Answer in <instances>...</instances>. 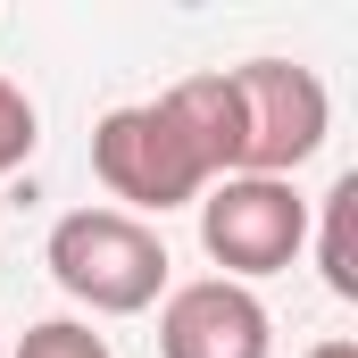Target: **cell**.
Wrapping results in <instances>:
<instances>
[{"label": "cell", "mask_w": 358, "mask_h": 358, "mask_svg": "<svg viewBox=\"0 0 358 358\" xmlns=\"http://www.w3.org/2000/svg\"><path fill=\"white\" fill-rule=\"evenodd\" d=\"M92 176L108 183V200L134 208H183L208 183L242 176V108H234V76H183L159 100L108 108L92 125Z\"/></svg>", "instance_id": "6da1fadb"}, {"label": "cell", "mask_w": 358, "mask_h": 358, "mask_svg": "<svg viewBox=\"0 0 358 358\" xmlns=\"http://www.w3.org/2000/svg\"><path fill=\"white\" fill-rule=\"evenodd\" d=\"M50 275L92 317H142L167 292V242L125 208H67L50 225Z\"/></svg>", "instance_id": "7a4b0ae2"}, {"label": "cell", "mask_w": 358, "mask_h": 358, "mask_svg": "<svg viewBox=\"0 0 358 358\" xmlns=\"http://www.w3.org/2000/svg\"><path fill=\"white\" fill-rule=\"evenodd\" d=\"M300 242H308V200L283 176H225L200 192V250L225 267V283L292 267Z\"/></svg>", "instance_id": "3957f363"}, {"label": "cell", "mask_w": 358, "mask_h": 358, "mask_svg": "<svg viewBox=\"0 0 358 358\" xmlns=\"http://www.w3.org/2000/svg\"><path fill=\"white\" fill-rule=\"evenodd\" d=\"M234 76V108H242V176H283L300 159L325 150V125H334V100L308 67L292 59H242L225 67Z\"/></svg>", "instance_id": "277c9868"}, {"label": "cell", "mask_w": 358, "mask_h": 358, "mask_svg": "<svg viewBox=\"0 0 358 358\" xmlns=\"http://www.w3.org/2000/svg\"><path fill=\"white\" fill-rule=\"evenodd\" d=\"M275 350V317L250 283L200 275L176 283L159 308V358H267Z\"/></svg>", "instance_id": "5b68a950"}, {"label": "cell", "mask_w": 358, "mask_h": 358, "mask_svg": "<svg viewBox=\"0 0 358 358\" xmlns=\"http://www.w3.org/2000/svg\"><path fill=\"white\" fill-rule=\"evenodd\" d=\"M317 267H325V292H334V300H358V176H334V192H325Z\"/></svg>", "instance_id": "8992f818"}, {"label": "cell", "mask_w": 358, "mask_h": 358, "mask_svg": "<svg viewBox=\"0 0 358 358\" xmlns=\"http://www.w3.org/2000/svg\"><path fill=\"white\" fill-rule=\"evenodd\" d=\"M34 142H42V117H34V100L0 76V176H17L25 159H34Z\"/></svg>", "instance_id": "52a82bcc"}, {"label": "cell", "mask_w": 358, "mask_h": 358, "mask_svg": "<svg viewBox=\"0 0 358 358\" xmlns=\"http://www.w3.org/2000/svg\"><path fill=\"white\" fill-rule=\"evenodd\" d=\"M8 358H108V342L76 325V317H50V325H34V334H17V350Z\"/></svg>", "instance_id": "ba28073f"}, {"label": "cell", "mask_w": 358, "mask_h": 358, "mask_svg": "<svg viewBox=\"0 0 358 358\" xmlns=\"http://www.w3.org/2000/svg\"><path fill=\"white\" fill-rule=\"evenodd\" d=\"M308 358H358V342H350V334H334V342H317Z\"/></svg>", "instance_id": "9c48e42d"}, {"label": "cell", "mask_w": 358, "mask_h": 358, "mask_svg": "<svg viewBox=\"0 0 358 358\" xmlns=\"http://www.w3.org/2000/svg\"><path fill=\"white\" fill-rule=\"evenodd\" d=\"M0 358H8V342H0Z\"/></svg>", "instance_id": "30bf717a"}]
</instances>
